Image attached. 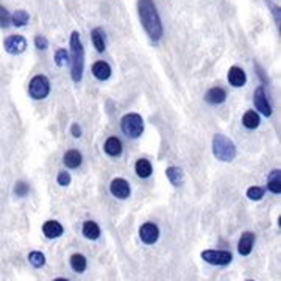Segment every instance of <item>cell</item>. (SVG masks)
Returning a JSON list of instances; mask_svg holds the SVG:
<instances>
[{"mask_svg":"<svg viewBox=\"0 0 281 281\" xmlns=\"http://www.w3.org/2000/svg\"><path fill=\"white\" fill-rule=\"evenodd\" d=\"M138 13L148 38L153 42H158L163 36V24L153 0H138Z\"/></svg>","mask_w":281,"mask_h":281,"instance_id":"6da1fadb","label":"cell"},{"mask_svg":"<svg viewBox=\"0 0 281 281\" xmlns=\"http://www.w3.org/2000/svg\"><path fill=\"white\" fill-rule=\"evenodd\" d=\"M71 64H72V69H71L72 80L75 83L81 81L83 71H84V50H83V44L78 32H72L71 35Z\"/></svg>","mask_w":281,"mask_h":281,"instance_id":"7a4b0ae2","label":"cell"},{"mask_svg":"<svg viewBox=\"0 0 281 281\" xmlns=\"http://www.w3.org/2000/svg\"><path fill=\"white\" fill-rule=\"evenodd\" d=\"M212 153L221 161H233L236 158V147L231 139L217 133L212 138Z\"/></svg>","mask_w":281,"mask_h":281,"instance_id":"3957f363","label":"cell"},{"mask_svg":"<svg viewBox=\"0 0 281 281\" xmlns=\"http://www.w3.org/2000/svg\"><path fill=\"white\" fill-rule=\"evenodd\" d=\"M120 128L123 135H127L128 138H139L144 132V120L139 114L136 113H130V114H125L120 120Z\"/></svg>","mask_w":281,"mask_h":281,"instance_id":"277c9868","label":"cell"},{"mask_svg":"<svg viewBox=\"0 0 281 281\" xmlns=\"http://www.w3.org/2000/svg\"><path fill=\"white\" fill-rule=\"evenodd\" d=\"M28 91H30V96L35 99V100H42L46 99L50 92V81L47 77L44 75H36L32 78L30 81V86H28Z\"/></svg>","mask_w":281,"mask_h":281,"instance_id":"5b68a950","label":"cell"},{"mask_svg":"<svg viewBox=\"0 0 281 281\" xmlns=\"http://www.w3.org/2000/svg\"><path fill=\"white\" fill-rule=\"evenodd\" d=\"M202 259L212 266H228L233 261V255L227 250H205Z\"/></svg>","mask_w":281,"mask_h":281,"instance_id":"8992f818","label":"cell"},{"mask_svg":"<svg viewBox=\"0 0 281 281\" xmlns=\"http://www.w3.org/2000/svg\"><path fill=\"white\" fill-rule=\"evenodd\" d=\"M4 47L10 55H20L24 53L27 49V39L20 35H13L8 36L4 42Z\"/></svg>","mask_w":281,"mask_h":281,"instance_id":"52a82bcc","label":"cell"},{"mask_svg":"<svg viewBox=\"0 0 281 281\" xmlns=\"http://www.w3.org/2000/svg\"><path fill=\"white\" fill-rule=\"evenodd\" d=\"M253 103H255V108L256 110L264 114L266 117H269L272 114V106L266 97V92H264V88L263 86H259V88L255 91V96H253Z\"/></svg>","mask_w":281,"mask_h":281,"instance_id":"ba28073f","label":"cell"},{"mask_svg":"<svg viewBox=\"0 0 281 281\" xmlns=\"http://www.w3.org/2000/svg\"><path fill=\"white\" fill-rule=\"evenodd\" d=\"M139 236H141V241L147 245H153L157 241H158V237H160V230L155 224L152 222H147L141 227L139 230Z\"/></svg>","mask_w":281,"mask_h":281,"instance_id":"9c48e42d","label":"cell"},{"mask_svg":"<svg viewBox=\"0 0 281 281\" xmlns=\"http://www.w3.org/2000/svg\"><path fill=\"white\" fill-rule=\"evenodd\" d=\"M110 191L114 197H117L120 200H125L130 197V184L123 178H114L110 184Z\"/></svg>","mask_w":281,"mask_h":281,"instance_id":"30bf717a","label":"cell"},{"mask_svg":"<svg viewBox=\"0 0 281 281\" xmlns=\"http://www.w3.org/2000/svg\"><path fill=\"white\" fill-rule=\"evenodd\" d=\"M253 245H255V234L252 231H245L241 239H239V244H237V250L242 256H248L253 250Z\"/></svg>","mask_w":281,"mask_h":281,"instance_id":"8fae6325","label":"cell"},{"mask_svg":"<svg viewBox=\"0 0 281 281\" xmlns=\"http://www.w3.org/2000/svg\"><path fill=\"white\" fill-rule=\"evenodd\" d=\"M228 81H230L231 86H234V88H241V86H244L245 81H247V75L241 68L233 66L228 71Z\"/></svg>","mask_w":281,"mask_h":281,"instance_id":"7c38bea8","label":"cell"},{"mask_svg":"<svg viewBox=\"0 0 281 281\" xmlns=\"http://www.w3.org/2000/svg\"><path fill=\"white\" fill-rule=\"evenodd\" d=\"M63 225L56 221H47L44 225H42V233L46 234V237H49V239H56V237H59L63 234Z\"/></svg>","mask_w":281,"mask_h":281,"instance_id":"4fadbf2b","label":"cell"},{"mask_svg":"<svg viewBox=\"0 0 281 281\" xmlns=\"http://www.w3.org/2000/svg\"><path fill=\"white\" fill-rule=\"evenodd\" d=\"M92 74L97 80L100 81H105L111 77V68H110V64L105 63V61H97L94 63V66H92Z\"/></svg>","mask_w":281,"mask_h":281,"instance_id":"5bb4252c","label":"cell"},{"mask_svg":"<svg viewBox=\"0 0 281 281\" xmlns=\"http://www.w3.org/2000/svg\"><path fill=\"white\" fill-rule=\"evenodd\" d=\"M103 148H105V152L110 155V157H119L122 153V142H120L119 138L111 136V138L106 139Z\"/></svg>","mask_w":281,"mask_h":281,"instance_id":"9a60e30c","label":"cell"},{"mask_svg":"<svg viewBox=\"0 0 281 281\" xmlns=\"http://www.w3.org/2000/svg\"><path fill=\"white\" fill-rule=\"evenodd\" d=\"M225 99H227V92L222 89V88H211L208 92H206V96H205V100L208 102V103H211V105H219V103H224L225 102Z\"/></svg>","mask_w":281,"mask_h":281,"instance_id":"2e32d148","label":"cell"},{"mask_svg":"<svg viewBox=\"0 0 281 281\" xmlns=\"http://www.w3.org/2000/svg\"><path fill=\"white\" fill-rule=\"evenodd\" d=\"M281 170L279 169H275L269 174V178H267V188L272 194H279L281 192Z\"/></svg>","mask_w":281,"mask_h":281,"instance_id":"e0dca14e","label":"cell"},{"mask_svg":"<svg viewBox=\"0 0 281 281\" xmlns=\"http://www.w3.org/2000/svg\"><path fill=\"white\" fill-rule=\"evenodd\" d=\"M135 170H136L138 177L148 178L150 175H152V164H150L148 160H138L135 164Z\"/></svg>","mask_w":281,"mask_h":281,"instance_id":"ac0fdd59","label":"cell"},{"mask_svg":"<svg viewBox=\"0 0 281 281\" xmlns=\"http://www.w3.org/2000/svg\"><path fill=\"white\" fill-rule=\"evenodd\" d=\"M83 234H84V237H88V239L96 241V239H99V236H100V228L96 222L88 221V222H84V225H83Z\"/></svg>","mask_w":281,"mask_h":281,"instance_id":"d6986e66","label":"cell"},{"mask_svg":"<svg viewBox=\"0 0 281 281\" xmlns=\"http://www.w3.org/2000/svg\"><path fill=\"white\" fill-rule=\"evenodd\" d=\"M64 164H66L69 169H77L81 164V153L77 152V150H69L64 155Z\"/></svg>","mask_w":281,"mask_h":281,"instance_id":"ffe728a7","label":"cell"},{"mask_svg":"<svg viewBox=\"0 0 281 281\" xmlns=\"http://www.w3.org/2000/svg\"><path fill=\"white\" fill-rule=\"evenodd\" d=\"M259 122H261V119H259L258 113L253 111V110L247 111V113L242 116V123H244V127L248 128V130L258 128V127H259Z\"/></svg>","mask_w":281,"mask_h":281,"instance_id":"44dd1931","label":"cell"},{"mask_svg":"<svg viewBox=\"0 0 281 281\" xmlns=\"http://www.w3.org/2000/svg\"><path fill=\"white\" fill-rule=\"evenodd\" d=\"M28 19H30V16L25 10H16L11 16V24L16 27H24L28 24Z\"/></svg>","mask_w":281,"mask_h":281,"instance_id":"7402d4cb","label":"cell"},{"mask_svg":"<svg viewBox=\"0 0 281 281\" xmlns=\"http://www.w3.org/2000/svg\"><path fill=\"white\" fill-rule=\"evenodd\" d=\"M166 175L174 186H180L183 183V170L180 167H169L166 170Z\"/></svg>","mask_w":281,"mask_h":281,"instance_id":"603a6c76","label":"cell"},{"mask_svg":"<svg viewBox=\"0 0 281 281\" xmlns=\"http://www.w3.org/2000/svg\"><path fill=\"white\" fill-rule=\"evenodd\" d=\"M91 38H92V44H94L96 50L102 53L105 50V36H103L102 28H94L91 33Z\"/></svg>","mask_w":281,"mask_h":281,"instance_id":"cb8c5ba5","label":"cell"},{"mask_svg":"<svg viewBox=\"0 0 281 281\" xmlns=\"http://www.w3.org/2000/svg\"><path fill=\"white\" fill-rule=\"evenodd\" d=\"M86 264H88V263H86V258L83 255H80V253L72 255V258H71V266H72V269L75 272H78V273L84 272L86 270Z\"/></svg>","mask_w":281,"mask_h":281,"instance_id":"d4e9b609","label":"cell"},{"mask_svg":"<svg viewBox=\"0 0 281 281\" xmlns=\"http://www.w3.org/2000/svg\"><path fill=\"white\" fill-rule=\"evenodd\" d=\"M28 261L33 267L39 269V267H42L46 264V256H44V253H41V252H32L28 255Z\"/></svg>","mask_w":281,"mask_h":281,"instance_id":"484cf974","label":"cell"},{"mask_svg":"<svg viewBox=\"0 0 281 281\" xmlns=\"http://www.w3.org/2000/svg\"><path fill=\"white\" fill-rule=\"evenodd\" d=\"M264 196V188H259V186H252L247 189V197L250 200H261Z\"/></svg>","mask_w":281,"mask_h":281,"instance_id":"4316f807","label":"cell"},{"mask_svg":"<svg viewBox=\"0 0 281 281\" xmlns=\"http://www.w3.org/2000/svg\"><path fill=\"white\" fill-rule=\"evenodd\" d=\"M55 63H56V66H59V68L66 66V64L69 63V55H68V52L64 50V49L56 50V53H55Z\"/></svg>","mask_w":281,"mask_h":281,"instance_id":"83f0119b","label":"cell"},{"mask_svg":"<svg viewBox=\"0 0 281 281\" xmlns=\"http://www.w3.org/2000/svg\"><path fill=\"white\" fill-rule=\"evenodd\" d=\"M11 25V14L0 5V27L2 28H8Z\"/></svg>","mask_w":281,"mask_h":281,"instance_id":"f1b7e54d","label":"cell"},{"mask_svg":"<svg viewBox=\"0 0 281 281\" xmlns=\"http://www.w3.org/2000/svg\"><path fill=\"white\" fill-rule=\"evenodd\" d=\"M14 192L17 197H25L28 194V184L24 183V181H17L16 186H14Z\"/></svg>","mask_w":281,"mask_h":281,"instance_id":"f546056e","label":"cell"},{"mask_svg":"<svg viewBox=\"0 0 281 281\" xmlns=\"http://www.w3.org/2000/svg\"><path fill=\"white\" fill-rule=\"evenodd\" d=\"M35 46H36V49H39V50H46V49L49 47V41H47L44 36L38 35V36L35 38Z\"/></svg>","mask_w":281,"mask_h":281,"instance_id":"4dcf8cb0","label":"cell"},{"mask_svg":"<svg viewBox=\"0 0 281 281\" xmlns=\"http://www.w3.org/2000/svg\"><path fill=\"white\" fill-rule=\"evenodd\" d=\"M69 183H71L69 172H59V174H58V184L59 186H68Z\"/></svg>","mask_w":281,"mask_h":281,"instance_id":"1f68e13d","label":"cell"},{"mask_svg":"<svg viewBox=\"0 0 281 281\" xmlns=\"http://www.w3.org/2000/svg\"><path fill=\"white\" fill-rule=\"evenodd\" d=\"M266 2H267V4H269V7L272 8L273 17H275V22H276V25H278V28H279V7H276L275 4H272L270 0H266Z\"/></svg>","mask_w":281,"mask_h":281,"instance_id":"d6a6232c","label":"cell"},{"mask_svg":"<svg viewBox=\"0 0 281 281\" xmlns=\"http://www.w3.org/2000/svg\"><path fill=\"white\" fill-rule=\"evenodd\" d=\"M71 132H72V136H74V138H80V136H81V128H80L77 123H74V125H72Z\"/></svg>","mask_w":281,"mask_h":281,"instance_id":"836d02e7","label":"cell"},{"mask_svg":"<svg viewBox=\"0 0 281 281\" xmlns=\"http://www.w3.org/2000/svg\"><path fill=\"white\" fill-rule=\"evenodd\" d=\"M53 281H69V279H66V278H56V279H53Z\"/></svg>","mask_w":281,"mask_h":281,"instance_id":"e575fe53","label":"cell"},{"mask_svg":"<svg viewBox=\"0 0 281 281\" xmlns=\"http://www.w3.org/2000/svg\"><path fill=\"white\" fill-rule=\"evenodd\" d=\"M245 281H253V279H245Z\"/></svg>","mask_w":281,"mask_h":281,"instance_id":"d590c367","label":"cell"}]
</instances>
